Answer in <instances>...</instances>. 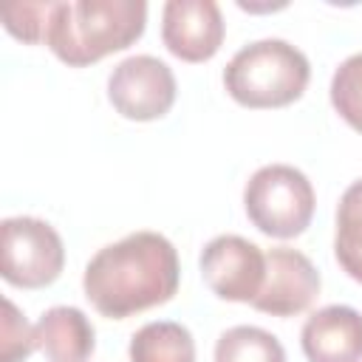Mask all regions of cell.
<instances>
[{"mask_svg":"<svg viewBox=\"0 0 362 362\" xmlns=\"http://www.w3.org/2000/svg\"><path fill=\"white\" fill-rule=\"evenodd\" d=\"M178 280L175 246L164 235L141 229L102 246L85 266L82 288L102 317L127 320L173 300Z\"/></svg>","mask_w":362,"mask_h":362,"instance_id":"obj_1","label":"cell"},{"mask_svg":"<svg viewBox=\"0 0 362 362\" xmlns=\"http://www.w3.org/2000/svg\"><path fill=\"white\" fill-rule=\"evenodd\" d=\"M144 25V0H65L51 3L42 42L65 65L82 68L133 45Z\"/></svg>","mask_w":362,"mask_h":362,"instance_id":"obj_2","label":"cell"},{"mask_svg":"<svg viewBox=\"0 0 362 362\" xmlns=\"http://www.w3.org/2000/svg\"><path fill=\"white\" fill-rule=\"evenodd\" d=\"M311 79L308 57L288 40L266 37L243 45L223 68L226 93L243 107H286Z\"/></svg>","mask_w":362,"mask_h":362,"instance_id":"obj_3","label":"cell"},{"mask_svg":"<svg viewBox=\"0 0 362 362\" xmlns=\"http://www.w3.org/2000/svg\"><path fill=\"white\" fill-rule=\"evenodd\" d=\"M314 187L291 164H266L252 173L243 189L249 221L269 238H297L314 218Z\"/></svg>","mask_w":362,"mask_h":362,"instance_id":"obj_4","label":"cell"},{"mask_svg":"<svg viewBox=\"0 0 362 362\" xmlns=\"http://www.w3.org/2000/svg\"><path fill=\"white\" fill-rule=\"evenodd\" d=\"M65 266L59 232L31 215L6 218L0 223V274L17 288L51 286Z\"/></svg>","mask_w":362,"mask_h":362,"instance_id":"obj_5","label":"cell"},{"mask_svg":"<svg viewBox=\"0 0 362 362\" xmlns=\"http://www.w3.org/2000/svg\"><path fill=\"white\" fill-rule=\"evenodd\" d=\"M107 99L130 122L161 119L175 102V74L153 54H133L110 71Z\"/></svg>","mask_w":362,"mask_h":362,"instance_id":"obj_6","label":"cell"},{"mask_svg":"<svg viewBox=\"0 0 362 362\" xmlns=\"http://www.w3.org/2000/svg\"><path fill=\"white\" fill-rule=\"evenodd\" d=\"M204 283L229 303H255L266 280V255L240 235H218L201 252Z\"/></svg>","mask_w":362,"mask_h":362,"instance_id":"obj_7","label":"cell"},{"mask_svg":"<svg viewBox=\"0 0 362 362\" xmlns=\"http://www.w3.org/2000/svg\"><path fill=\"white\" fill-rule=\"evenodd\" d=\"M320 286L317 266L300 249L274 246L266 252V280L252 305L272 317H294L317 300Z\"/></svg>","mask_w":362,"mask_h":362,"instance_id":"obj_8","label":"cell"},{"mask_svg":"<svg viewBox=\"0 0 362 362\" xmlns=\"http://www.w3.org/2000/svg\"><path fill=\"white\" fill-rule=\"evenodd\" d=\"M223 14L215 0H167L161 11V40L184 62H206L223 42Z\"/></svg>","mask_w":362,"mask_h":362,"instance_id":"obj_9","label":"cell"},{"mask_svg":"<svg viewBox=\"0 0 362 362\" xmlns=\"http://www.w3.org/2000/svg\"><path fill=\"white\" fill-rule=\"evenodd\" d=\"M300 345L308 362H359L362 314L351 305H325L305 320Z\"/></svg>","mask_w":362,"mask_h":362,"instance_id":"obj_10","label":"cell"},{"mask_svg":"<svg viewBox=\"0 0 362 362\" xmlns=\"http://www.w3.org/2000/svg\"><path fill=\"white\" fill-rule=\"evenodd\" d=\"M37 348L48 362H88L96 348V331L82 308L54 305L34 325Z\"/></svg>","mask_w":362,"mask_h":362,"instance_id":"obj_11","label":"cell"},{"mask_svg":"<svg viewBox=\"0 0 362 362\" xmlns=\"http://www.w3.org/2000/svg\"><path fill=\"white\" fill-rule=\"evenodd\" d=\"M130 362H195V339L187 325L156 320L130 337Z\"/></svg>","mask_w":362,"mask_h":362,"instance_id":"obj_12","label":"cell"},{"mask_svg":"<svg viewBox=\"0 0 362 362\" xmlns=\"http://www.w3.org/2000/svg\"><path fill=\"white\" fill-rule=\"evenodd\" d=\"M334 257L351 280L362 283V178H356L339 198Z\"/></svg>","mask_w":362,"mask_h":362,"instance_id":"obj_13","label":"cell"},{"mask_svg":"<svg viewBox=\"0 0 362 362\" xmlns=\"http://www.w3.org/2000/svg\"><path fill=\"white\" fill-rule=\"evenodd\" d=\"M215 362H286V348L266 328L235 325L218 337Z\"/></svg>","mask_w":362,"mask_h":362,"instance_id":"obj_14","label":"cell"},{"mask_svg":"<svg viewBox=\"0 0 362 362\" xmlns=\"http://www.w3.org/2000/svg\"><path fill=\"white\" fill-rule=\"evenodd\" d=\"M331 105L356 133H362V51L342 59L334 71Z\"/></svg>","mask_w":362,"mask_h":362,"instance_id":"obj_15","label":"cell"},{"mask_svg":"<svg viewBox=\"0 0 362 362\" xmlns=\"http://www.w3.org/2000/svg\"><path fill=\"white\" fill-rule=\"evenodd\" d=\"M37 348L34 325L20 314L11 300H3V325H0V362H23Z\"/></svg>","mask_w":362,"mask_h":362,"instance_id":"obj_16","label":"cell"},{"mask_svg":"<svg viewBox=\"0 0 362 362\" xmlns=\"http://www.w3.org/2000/svg\"><path fill=\"white\" fill-rule=\"evenodd\" d=\"M48 8H51V0L48 3H8L0 8V20L11 37L23 42H42Z\"/></svg>","mask_w":362,"mask_h":362,"instance_id":"obj_17","label":"cell"}]
</instances>
